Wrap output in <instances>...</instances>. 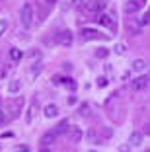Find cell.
I'll return each mask as SVG.
<instances>
[{
  "label": "cell",
  "instance_id": "obj_14",
  "mask_svg": "<svg viewBox=\"0 0 150 152\" xmlns=\"http://www.w3.org/2000/svg\"><path fill=\"white\" fill-rule=\"evenodd\" d=\"M82 137H84V133H82L80 129H72L70 131V139L74 140V142H80V140H82Z\"/></svg>",
  "mask_w": 150,
  "mask_h": 152
},
{
  "label": "cell",
  "instance_id": "obj_15",
  "mask_svg": "<svg viewBox=\"0 0 150 152\" xmlns=\"http://www.w3.org/2000/svg\"><path fill=\"white\" fill-rule=\"evenodd\" d=\"M22 57H23V53L20 49H10V58H12V61L18 63V61H22Z\"/></svg>",
  "mask_w": 150,
  "mask_h": 152
},
{
  "label": "cell",
  "instance_id": "obj_21",
  "mask_svg": "<svg viewBox=\"0 0 150 152\" xmlns=\"http://www.w3.org/2000/svg\"><path fill=\"white\" fill-rule=\"evenodd\" d=\"M96 57L97 58H105L107 57V49H103V47H102V49H97L96 51Z\"/></svg>",
  "mask_w": 150,
  "mask_h": 152
},
{
  "label": "cell",
  "instance_id": "obj_9",
  "mask_svg": "<svg viewBox=\"0 0 150 152\" xmlns=\"http://www.w3.org/2000/svg\"><path fill=\"white\" fill-rule=\"evenodd\" d=\"M129 142H131L132 146H140V144H142V134L138 133V131H132V133H131V140H129Z\"/></svg>",
  "mask_w": 150,
  "mask_h": 152
},
{
  "label": "cell",
  "instance_id": "obj_1",
  "mask_svg": "<svg viewBox=\"0 0 150 152\" xmlns=\"http://www.w3.org/2000/svg\"><path fill=\"white\" fill-rule=\"evenodd\" d=\"M22 23H23L26 29H29L31 23H33V8H31V4L22 6Z\"/></svg>",
  "mask_w": 150,
  "mask_h": 152
},
{
  "label": "cell",
  "instance_id": "obj_24",
  "mask_svg": "<svg viewBox=\"0 0 150 152\" xmlns=\"http://www.w3.org/2000/svg\"><path fill=\"white\" fill-rule=\"evenodd\" d=\"M88 137L92 139V142H102V140H97V137H96V133H94V131H90V133H88Z\"/></svg>",
  "mask_w": 150,
  "mask_h": 152
},
{
  "label": "cell",
  "instance_id": "obj_2",
  "mask_svg": "<svg viewBox=\"0 0 150 152\" xmlns=\"http://www.w3.org/2000/svg\"><path fill=\"white\" fill-rule=\"evenodd\" d=\"M55 41H57L59 45H62V47H70L72 41H74V37H72V31H68V29H62V31L57 33Z\"/></svg>",
  "mask_w": 150,
  "mask_h": 152
},
{
  "label": "cell",
  "instance_id": "obj_30",
  "mask_svg": "<svg viewBox=\"0 0 150 152\" xmlns=\"http://www.w3.org/2000/svg\"><path fill=\"white\" fill-rule=\"evenodd\" d=\"M45 2H49V4H53V2H57V0H45Z\"/></svg>",
  "mask_w": 150,
  "mask_h": 152
},
{
  "label": "cell",
  "instance_id": "obj_13",
  "mask_svg": "<svg viewBox=\"0 0 150 152\" xmlns=\"http://www.w3.org/2000/svg\"><path fill=\"white\" fill-rule=\"evenodd\" d=\"M35 107H37V103H35V102H31V107H29V111H27V115H26V123H27V125H31V121H33Z\"/></svg>",
  "mask_w": 150,
  "mask_h": 152
},
{
  "label": "cell",
  "instance_id": "obj_4",
  "mask_svg": "<svg viewBox=\"0 0 150 152\" xmlns=\"http://www.w3.org/2000/svg\"><path fill=\"white\" fill-rule=\"evenodd\" d=\"M97 22H100V26L107 27V29H115V22H113V18H111V16H107V14H100Z\"/></svg>",
  "mask_w": 150,
  "mask_h": 152
},
{
  "label": "cell",
  "instance_id": "obj_3",
  "mask_svg": "<svg viewBox=\"0 0 150 152\" xmlns=\"http://www.w3.org/2000/svg\"><path fill=\"white\" fill-rule=\"evenodd\" d=\"M131 88L135 90V92H142V90H146V88H148V76L140 74L138 78H132Z\"/></svg>",
  "mask_w": 150,
  "mask_h": 152
},
{
  "label": "cell",
  "instance_id": "obj_26",
  "mask_svg": "<svg viewBox=\"0 0 150 152\" xmlns=\"http://www.w3.org/2000/svg\"><path fill=\"white\" fill-rule=\"evenodd\" d=\"M72 6H76V8H80V6H82V0H72Z\"/></svg>",
  "mask_w": 150,
  "mask_h": 152
},
{
  "label": "cell",
  "instance_id": "obj_32",
  "mask_svg": "<svg viewBox=\"0 0 150 152\" xmlns=\"http://www.w3.org/2000/svg\"><path fill=\"white\" fill-rule=\"evenodd\" d=\"M92 152H96V150H92Z\"/></svg>",
  "mask_w": 150,
  "mask_h": 152
},
{
  "label": "cell",
  "instance_id": "obj_5",
  "mask_svg": "<svg viewBox=\"0 0 150 152\" xmlns=\"http://www.w3.org/2000/svg\"><path fill=\"white\" fill-rule=\"evenodd\" d=\"M82 39L84 41H96V39H100V33L96 29H92V27H84L82 29Z\"/></svg>",
  "mask_w": 150,
  "mask_h": 152
},
{
  "label": "cell",
  "instance_id": "obj_29",
  "mask_svg": "<svg viewBox=\"0 0 150 152\" xmlns=\"http://www.w3.org/2000/svg\"><path fill=\"white\" fill-rule=\"evenodd\" d=\"M0 123H4V111L0 109Z\"/></svg>",
  "mask_w": 150,
  "mask_h": 152
},
{
  "label": "cell",
  "instance_id": "obj_28",
  "mask_svg": "<svg viewBox=\"0 0 150 152\" xmlns=\"http://www.w3.org/2000/svg\"><path fill=\"white\" fill-rule=\"evenodd\" d=\"M0 78H6V70L4 68H0Z\"/></svg>",
  "mask_w": 150,
  "mask_h": 152
},
{
  "label": "cell",
  "instance_id": "obj_16",
  "mask_svg": "<svg viewBox=\"0 0 150 152\" xmlns=\"http://www.w3.org/2000/svg\"><path fill=\"white\" fill-rule=\"evenodd\" d=\"M55 139H57V137H55L53 133H47V134L43 137V139H41V144H45V146H49L51 142H55Z\"/></svg>",
  "mask_w": 150,
  "mask_h": 152
},
{
  "label": "cell",
  "instance_id": "obj_23",
  "mask_svg": "<svg viewBox=\"0 0 150 152\" xmlns=\"http://www.w3.org/2000/svg\"><path fill=\"white\" fill-rule=\"evenodd\" d=\"M148 22H150V16H148V14H144V16L140 18V26H148Z\"/></svg>",
  "mask_w": 150,
  "mask_h": 152
},
{
  "label": "cell",
  "instance_id": "obj_12",
  "mask_svg": "<svg viewBox=\"0 0 150 152\" xmlns=\"http://www.w3.org/2000/svg\"><path fill=\"white\" fill-rule=\"evenodd\" d=\"M68 131V121H61L59 123V127H57V131H55V137H59V134H62V133H66Z\"/></svg>",
  "mask_w": 150,
  "mask_h": 152
},
{
  "label": "cell",
  "instance_id": "obj_11",
  "mask_svg": "<svg viewBox=\"0 0 150 152\" xmlns=\"http://www.w3.org/2000/svg\"><path fill=\"white\" fill-rule=\"evenodd\" d=\"M146 68V61H142V58H137L135 63H132V70H137V72H142Z\"/></svg>",
  "mask_w": 150,
  "mask_h": 152
},
{
  "label": "cell",
  "instance_id": "obj_8",
  "mask_svg": "<svg viewBox=\"0 0 150 152\" xmlns=\"http://www.w3.org/2000/svg\"><path fill=\"white\" fill-rule=\"evenodd\" d=\"M59 115V107L57 105H53V103H49L47 107H45V117H49V119H53V117Z\"/></svg>",
  "mask_w": 150,
  "mask_h": 152
},
{
  "label": "cell",
  "instance_id": "obj_6",
  "mask_svg": "<svg viewBox=\"0 0 150 152\" xmlns=\"http://www.w3.org/2000/svg\"><path fill=\"white\" fill-rule=\"evenodd\" d=\"M142 6H144V0H129L127 4H125V10L131 14V12H137V10H140Z\"/></svg>",
  "mask_w": 150,
  "mask_h": 152
},
{
  "label": "cell",
  "instance_id": "obj_27",
  "mask_svg": "<svg viewBox=\"0 0 150 152\" xmlns=\"http://www.w3.org/2000/svg\"><path fill=\"white\" fill-rule=\"evenodd\" d=\"M119 152H129V146H127V144H121V146H119Z\"/></svg>",
  "mask_w": 150,
  "mask_h": 152
},
{
  "label": "cell",
  "instance_id": "obj_10",
  "mask_svg": "<svg viewBox=\"0 0 150 152\" xmlns=\"http://www.w3.org/2000/svg\"><path fill=\"white\" fill-rule=\"evenodd\" d=\"M88 8L92 10V12H102V10L105 8V0H94V2L88 6Z\"/></svg>",
  "mask_w": 150,
  "mask_h": 152
},
{
  "label": "cell",
  "instance_id": "obj_20",
  "mask_svg": "<svg viewBox=\"0 0 150 152\" xmlns=\"http://www.w3.org/2000/svg\"><path fill=\"white\" fill-rule=\"evenodd\" d=\"M39 72H41V64H39V63H35L33 66H31V76H37Z\"/></svg>",
  "mask_w": 150,
  "mask_h": 152
},
{
  "label": "cell",
  "instance_id": "obj_25",
  "mask_svg": "<svg viewBox=\"0 0 150 152\" xmlns=\"http://www.w3.org/2000/svg\"><path fill=\"white\" fill-rule=\"evenodd\" d=\"M97 86H100V88H105L107 86V78H100V80H97Z\"/></svg>",
  "mask_w": 150,
  "mask_h": 152
},
{
  "label": "cell",
  "instance_id": "obj_7",
  "mask_svg": "<svg viewBox=\"0 0 150 152\" xmlns=\"http://www.w3.org/2000/svg\"><path fill=\"white\" fill-rule=\"evenodd\" d=\"M20 90H22V82H20V80L14 78V80L8 82V94H18Z\"/></svg>",
  "mask_w": 150,
  "mask_h": 152
},
{
  "label": "cell",
  "instance_id": "obj_19",
  "mask_svg": "<svg viewBox=\"0 0 150 152\" xmlns=\"http://www.w3.org/2000/svg\"><path fill=\"white\" fill-rule=\"evenodd\" d=\"M115 51H117V55H125V53H127V45H125V43L117 45V47H115Z\"/></svg>",
  "mask_w": 150,
  "mask_h": 152
},
{
  "label": "cell",
  "instance_id": "obj_31",
  "mask_svg": "<svg viewBox=\"0 0 150 152\" xmlns=\"http://www.w3.org/2000/svg\"><path fill=\"white\" fill-rule=\"evenodd\" d=\"M41 152H53V150H49V148H43V150H41Z\"/></svg>",
  "mask_w": 150,
  "mask_h": 152
},
{
  "label": "cell",
  "instance_id": "obj_18",
  "mask_svg": "<svg viewBox=\"0 0 150 152\" xmlns=\"http://www.w3.org/2000/svg\"><path fill=\"white\" fill-rule=\"evenodd\" d=\"M6 29H8V20H0V37L6 33Z\"/></svg>",
  "mask_w": 150,
  "mask_h": 152
},
{
  "label": "cell",
  "instance_id": "obj_22",
  "mask_svg": "<svg viewBox=\"0 0 150 152\" xmlns=\"http://www.w3.org/2000/svg\"><path fill=\"white\" fill-rule=\"evenodd\" d=\"M51 82H53L55 86H61L62 84V76L61 74H57V76H53V78H51Z\"/></svg>",
  "mask_w": 150,
  "mask_h": 152
},
{
  "label": "cell",
  "instance_id": "obj_17",
  "mask_svg": "<svg viewBox=\"0 0 150 152\" xmlns=\"http://www.w3.org/2000/svg\"><path fill=\"white\" fill-rule=\"evenodd\" d=\"M62 84H66L70 90H74V88H76V82L72 80V78H66V76H62Z\"/></svg>",
  "mask_w": 150,
  "mask_h": 152
}]
</instances>
